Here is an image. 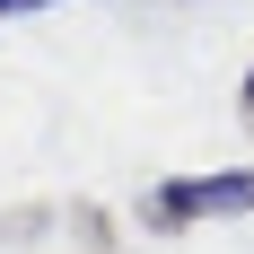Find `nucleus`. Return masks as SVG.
<instances>
[{
  "label": "nucleus",
  "instance_id": "obj_1",
  "mask_svg": "<svg viewBox=\"0 0 254 254\" xmlns=\"http://www.w3.org/2000/svg\"><path fill=\"white\" fill-rule=\"evenodd\" d=\"M237 210H254V167L176 176V184H158L149 202H140V219L149 228H202V219H237Z\"/></svg>",
  "mask_w": 254,
  "mask_h": 254
},
{
  "label": "nucleus",
  "instance_id": "obj_2",
  "mask_svg": "<svg viewBox=\"0 0 254 254\" xmlns=\"http://www.w3.org/2000/svg\"><path fill=\"white\" fill-rule=\"evenodd\" d=\"M9 9H44V0H0V18H9Z\"/></svg>",
  "mask_w": 254,
  "mask_h": 254
},
{
  "label": "nucleus",
  "instance_id": "obj_3",
  "mask_svg": "<svg viewBox=\"0 0 254 254\" xmlns=\"http://www.w3.org/2000/svg\"><path fill=\"white\" fill-rule=\"evenodd\" d=\"M246 114H254V70H246Z\"/></svg>",
  "mask_w": 254,
  "mask_h": 254
}]
</instances>
